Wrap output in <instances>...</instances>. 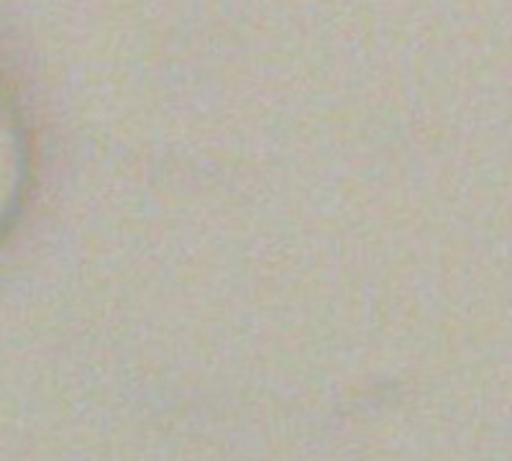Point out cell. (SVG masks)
<instances>
[{
    "instance_id": "1",
    "label": "cell",
    "mask_w": 512,
    "mask_h": 461,
    "mask_svg": "<svg viewBox=\"0 0 512 461\" xmlns=\"http://www.w3.org/2000/svg\"><path fill=\"white\" fill-rule=\"evenodd\" d=\"M31 187V139L24 113L0 80V241L11 234Z\"/></svg>"
}]
</instances>
